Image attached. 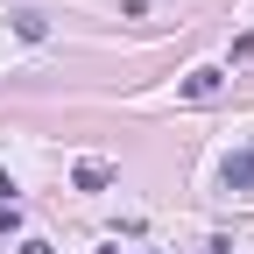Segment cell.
Returning a JSON list of instances; mask_svg holds the SVG:
<instances>
[{"instance_id": "obj_1", "label": "cell", "mask_w": 254, "mask_h": 254, "mask_svg": "<svg viewBox=\"0 0 254 254\" xmlns=\"http://www.w3.org/2000/svg\"><path fill=\"white\" fill-rule=\"evenodd\" d=\"M177 92H184L190 106H205V99H219V92H226V71H219V64H198V71H190Z\"/></svg>"}, {"instance_id": "obj_2", "label": "cell", "mask_w": 254, "mask_h": 254, "mask_svg": "<svg viewBox=\"0 0 254 254\" xmlns=\"http://www.w3.org/2000/svg\"><path fill=\"white\" fill-rule=\"evenodd\" d=\"M71 184H78V190H106V184H113V163H99V155H85V163L71 170Z\"/></svg>"}, {"instance_id": "obj_3", "label": "cell", "mask_w": 254, "mask_h": 254, "mask_svg": "<svg viewBox=\"0 0 254 254\" xmlns=\"http://www.w3.org/2000/svg\"><path fill=\"white\" fill-rule=\"evenodd\" d=\"M219 184H226V190H247V184H254V155H226Z\"/></svg>"}, {"instance_id": "obj_4", "label": "cell", "mask_w": 254, "mask_h": 254, "mask_svg": "<svg viewBox=\"0 0 254 254\" xmlns=\"http://www.w3.org/2000/svg\"><path fill=\"white\" fill-rule=\"evenodd\" d=\"M21 254H50V240H21Z\"/></svg>"}, {"instance_id": "obj_5", "label": "cell", "mask_w": 254, "mask_h": 254, "mask_svg": "<svg viewBox=\"0 0 254 254\" xmlns=\"http://www.w3.org/2000/svg\"><path fill=\"white\" fill-rule=\"evenodd\" d=\"M0 205H14V184H7V177H0Z\"/></svg>"}]
</instances>
